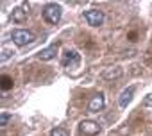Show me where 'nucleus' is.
<instances>
[{
  "label": "nucleus",
  "mask_w": 152,
  "mask_h": 136,
  "mask_svg": "<svg viewBox=\"0 0 152 136\" xmlns=\"http://www.w3.org/2000/svg\"><path fill=\"white\" fill-rule=\"evenodd\" d=\"M11 39H13V43L16 47H27V45L34 43L36 36H34V32H31L27 29H16V31H13Z\"/></svg>",
  "instance_id": "obj_1"
},
{
  "label": "nucleus",
  "mask_w": 152,
  "mask_h": 136,
  "mask_svg": "<svg viewBox=\"0 0 152 136\" xmlns=\"http://www.w3.org/2000/svg\"><path fill=\"white\" fill-rule=\"evenodd\" d=\"M61 15H63V9H61V6L59 4H47L45 7H43V18H45V22L47 23H50V25H56L59 20H61Z\"/></svg>",
  "instance_id": "obj_2"
},
{
  "label": "nucleus",
  "mask_w": 152,
  "mask_h": 136,
  "mask_svg": "<svg viewBox=\"0 0 152 136\" xmlns=\"http://www.w3.org/2000/svg\"><path fill=\"white\" fill-rule=\"evenodd\" d=\"M104 106H106L104 93H97V95H93V99L90 100V104H88V111H90V113H99L100 109H104Z\"/></svg>",
  "instance_id": "obj_6"
},
{
  "label": "nucleus",
  "mask_w": 152,
  "mask_h": 136,
  "mask_svg": "<svg viewBox=\"0 0 152 136\" xmlns=\"http://www.w3.org/2000/svg\"><path fill=\"white\" fill-rule=\"evenodd\" d=\"M11 54H15V52H9L7 48H4V50H2V61H6V59L11 56Z\"/></svg>",
  "instance_id": "obj_14"
},
{
  "label": "nucleus",
  "mask_w": 152,
  "mask_h": 136,
  "mask_svg": "<svg viewBox=\"0 0 152 136\" xmlns=\"http://www.w3.org/2000/svg\"><path fill=\"white\" fill-rule=\"evenodd\" d=\"M11 20H13L15 23H23V22L27 20V9H25V7H16V9H13Z\"/></svg>",
  "instance_id": "obj_10"
},
{
  "label": "nucleus",
  "mask_w": 152,
  "mask_h": 136,
  "mask_svg": "<svg viewBox=\"0 0 152 136\" xmlns=\"http://www.w3.org/2000/svg\"><path fill=\"white\" fill-rule=\"evenodd\" d=\"M50 136H70V132L63 127H56V129L50 131Z\"/></svg>",
  "instance_id": "obj_12"
},
{
  "label": "nucleus",
  "mask_w": 152,
  "mask_h": 136,
  "mask_svg": "<svg viewBox=\"0 0 152 136\" xmlns=\"http://www.w3.org/2000/svg\"><path fill=\"white\" fill-rule=\"evenodd\" d=\"M56 54H57V43H54V45H50V47L39 50V52H38V59H41V61H50V59L56 57Z\"/></svg>",
  "instance_id": "obj_7"
},
{
  "label": "nucleus",
  "mask_w": 152,
  "mask_h": 136,
  "mask_svg": "<svg viewBox=\"0 0 152 136\" xmlns=\"http://www.w3.org/2000/svg\"><path fill=\"white\" fill-rule=\"evenodd\" d=\"M79 63H81V56L75 50H66L63 54V66L64 68H73V66H77Z\"/></svg>",
  "instance_id": "obj_5"
},
{
  "label": "nucleus",
  "mask_w": 152,
  "mask_h": 136,
  "mask_svg": "<svg viewBox=\"0 0 152 136\" xmlns=\"http://www.w3.org/2000/svg\"><path fill=\"white\" fill-rule=\"evenodd\" d=\"M79 131H81V134H84V136H95V134L100 132V125H99V122H95V120H83V122L79 124Z\"/></svg>",
  "instance_id": "obj_4"
},
{
  "label": "nucleus",
  "mask_w": 152,
  "mask_h": 136,
  "mask_svg": "<svg viewBox=\"0 0 152 136\" xmlns=\"http://www.w3.org/2000/svg\"><path fill=\"white\" fill-rule=\"evenodd\" d=\"M11 88H13V79L7 77V75H2V90L6 91V90H11Z\"/></svg>",
  "instance_id": "obj_11"
},
{
  "label": "nucleus",
  "mask_w": 152,
  "mask_h": 136,
  "mask_svg": "<svg viewBox=\"0 0 152 136\" xmlns=\"http://www.w3.org/2000/svg\"><path fill=\"white\" fill-rule=\"evenodd\" d=\"M124 75V70L120 66H115V68H107V70L102 74V77L106 79V81H115V79H120Z\"/></svg>",
  "instance_id": "obj_9"
},
{
  "label": "nucleus",
  "mask_w": 152,
  "mask_h": 136,
  "mask_svg": "<svg viewBox=\"0 0 152 136\" xmlns=\"http://www.w3.org/2000/svg\"><path fill=\"white\" fill-rule=\"evenodd\" d=\"M9 120H11V115L9 113H2L0 115V127H6Z\"/></svg>",
  "instance_id": "obj_13"
},
{
  "label": "nucleus",
  "mask_w": 152,
  "mask_h": 136,
  "mask_svg": "<svg viewBox=\"0 0 152 136\" xmlns=\"http://www.w3.org/2000/svg\"><path fill=\"white\" fill-rule=\"evenodd\" d=\"M84 20L91 27H100L106 20V15L100 9H88V11H84Z\"/></svg>",
  "instance_id": "obj_3"
},
{
  "label": "nucleus",
  "mask_w": 152,
  "mask_h": 136,
  "mask_svg": "<svg viewBox=\"0 0 152 136\" xmlns=\"http://www.w3.org/2000/svg\"><path fill=\"white\" fill-rule=\"evenodd\" d=\"M134 86H129V88H125L122 93H120V97H118V106L120 107H127V104L132 100V95H134Z\"/></svg>",
  "instance_id": "obj_8"
}]
</instances>
